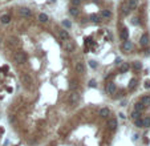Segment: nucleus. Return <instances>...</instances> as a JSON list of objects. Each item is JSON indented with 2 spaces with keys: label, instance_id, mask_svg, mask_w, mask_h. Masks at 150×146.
Instances as JSON below:
<instances>
[{
  "label": "nucleus",
  "instance_id": "20",
  "mask_svg": "<svg viewBox=\"0 0 150 146\" xmlns=\"http://www.w3.org/2000/svg\"><path fill=\"white\" fill-rule=\"evenodd\" d=\"M129 64L128 63H123V64H120V72L121 73H125V72H128L129 70Z\"/></svg>",
  "mask_w": 150,
  "mask_h": 146
},
{
  "label": "nucleus",
  "instance_id": "9",
  "mask_svg": "<svg viewBox=\"0 0 150 146\" xmlns=\"http://www.w3.org/2000/svg\"><path fill=\"white\" fill-rule=\"evenodd\" d=\"M74 69H76V72L80 73V74L85 73V64H84L82 61H77V63L74 64Z\"/></svg>",
  "mask_w": 150,
  "mask_h": 146
},
{
  "label": "nucleus",
  "instance_id": "2",
  "mask_svg": "<svg viewBox=\"0 0 150 146\" xmlns=\"http://www.w3.org/2000/svg\"><path fill=\"white\" fill-rule=\"evenodd\" d=\"M20 81H21V84L24 85L25 88H29L32 85V82H33V80H32V77L29 76L28 73H21V76H20Z\"/></svg>",
  "mask_w": 150,
  "mask_h": 146
},
{
  "label": "nucleus",
  "instance_id": "5",
  "mask_svg": "<svg viewBox=\"0 0 150 146\" xmlns=\"http://www.w3.org/2000/svg\"><path fill=\"white\" fill-rule=\"evenodd\" d=\"M57 33H58V37H60L61 41H67V40H69V39H70L69 32H68L67 29H58Z\"/></svg>",
  "mask_w": 150,
  "mask_h": 146
},
{
  "label": "nucleus",
  "instance_id": "22",
  "mask_svg": "<svg viewBox=\"0 0 150 146\" xmlns=\"http://www.w3.org/2000/svg\"><path fill=\"white\" fill-rule=\"evenodd\" d=\"M48 20H49V17H48L47 13H40V15H39V21H41V23H47Z\"/></svg>",
  "mask_w": 150,
  "mask_h": 146
},
{
  "label": "nucleus",
  "instance_id": "27",
  "mask_svg": "<svg viewBox=\"0 0 150 146\" xmlns=\"http://www.w3.org/2000/svg\"><path fill=\"white\" fill-rule=\"evenodd\" d=\"M61 24H63V27H64V28H67V29H69V28L72 27V23H70L69 20H67V19L61 21Z\"/></svg>",
  "mask_w": 150,
  "mask_h": 146
},
{
  "label": "nucleus",
  "instance_id": "19",
  "mask_svg": "<svg viewBox=\"0 0 150 146\" xmlns=\"http://www.w3.org/2000/svg\"><path fill=\"white\" fill-rule=\"evenodd\" d=\"M139 102H142L145 106H149L150 105V96H142L141 100H139Z\"/></svg>",
  "mask_w": 150,
  "mask_h": 146
},
{
  "label": "nucleus",
  "instance_id": "30",
  "mask_svg": "<svg viewBox=\"0 0 150 146\" xmlns=\"http://www.w3.org/2000/svg\"><path fill=\"white\" fill-rule=\"evenodd\" d=\"M90 19L94 21V23H98V21H101V16L100 15H92L90 16Z\"/></svg>",
  "mask_w": 150,
  "mask_h": 146
},
{
  "label": "nucleus",
  "instance_id": "36",
  "mask_svg": "<svg viewBox=\"0 0 150 146\" xmlns=\"http://www.w3.org/2000/svg\"><path fill=\"white\" fill-rule=\"evenodd\" d=\"M145 88H146V89H149V88H150V81H146V82H145Z\"/></svg>",
  "mask_w": 150,
  "mask_h": 146
},
{
  "label": "nucleus",
  "instance_id": "12",
  "mask_svg": "<svg viewBox=\"0 0 150 146\" xmlns=\"http://www.w3.org/2000/svg\"><path fill=\"white\" fill-rule=\"evenodd\" d=\"M120 12H121V15L123 16V17L129 15L130 9H129V7H128V4H126V1H125V3H122V4H121V7H120Z\"/></svg>",
  "mask_w": 150,
  "mask_h": 146
},
{
  "label": "nucleus",
  "instance_id": "35",
  "mask_svg": "<svg viewBox=\"0 0 150 146\" xmlns=\"http://www.w3.org/2000/svg\"><path fill=\"white\" fill-rule=\"evenodd\" d=\"M116 64H117V65H120V64H122V60H121V58H116Z\"/></svg>",
  "mask_w": 150,
  "mask_h": 146
},
{
  "label": "nucleus",
  "instance_id": "33",
  "mask_svg": "<svg viewBox=\"0 0 150 146\" xmlns=\"http://www.w3.org/2000/svg\"><path fill=\"white\" fill-rule=\"evenodd\" d=\"M89 86H90V88H94V86H96V80H90V81H89Z\"/></svg>",
  "mask_w": 150,
  "mask_h": 146
},
{
  "label": "nucleus",
  "instance_id": "6",
  "mask_svg": "<svg viewBox=\"0 0 150 146\" xmlns=\"http://www.w3.org/2000/svg\"><path fill=\"white\" fill-rule=\"evenodd\" d=\"M19 13H20L23 17H32V9H29L28 7H21L20 9H19Z\"/></svg>",
  "mask_w": 150,
  "mask_h": 146
},
{
  "label": "nucleus",
  "instance_id": "18",
  "mask_svg": "<svg viewBox=\"0 0 150 146\" xmlns=\"http://www.w3.org/2000/svg\"><path fill=\"white\" fill-rule=\"evenodd\" d=\"M145 108H146V106L143 105L142 102H139V101H138V102H137L136 105H134V110H137V112H139V113L143 112V110H145Z\"/></svg>",
  "mask_w": 150,
  "mask_h": 146
},
{
  "label": "nucleus",
  "instance_id": "31",
  "mask_svg": "<svg viewBox=\"0 0 150 146\" xmlns=\"http://www.w3.org/2000/svg\"><path fill=\"white\" fill-rule=\"evenodd\" d=\"M89 65H90V68H93V69H96V68H97V63H96V61H94V60H90V61H89Z\"/></svg>",
  "mask_w": 150,
  "mask_h": 146
},
{
  "label": "nucleus",
  "instance_id": "28",
  "mask_svg": "<svg viewBox=\"0 0 150 146\" xmlns=\"http://www.w3.org/2000/svg\"><path fill=\"white\" fill-rule=\"evenodd\" d=\"M143 121V128H150V117H145L142 118Z\"/></svg>",
  "mask_w": 150,
  "mask_h": 146
},
{
  "label": "nucleus",
  "instance_id": "7",
  "mask_svg": "<svg viewBox=\"0 0 150 146\" xmlns=\"http://www.w3.org/2000/svg\"><path fill=\"white\" fill-rule=\"evenodd\" d=\"M105 90L108 94H114V93L117 92V86L114 82H108L105 85Z\"/></svg>",
  "mask_w": 150,
  "mask_h": 146
},
{
  "label": "nucleus",
  "instance_id": "4",
  "mask_svg": "<svg viewBox=\"0 0 150 146\" xmlns=\"http://www.w3.org/2000/svg\"><path fill=\"white\" fill-rule=\"evenodd\" d=\"M149 44H150V37H149V35L148 33H143L141 39H139V45L143 48H148L149 47Z\"/></svg>",
  "mask_w": 150,
  "mask_h": 146
},
{
  "label": "nucleus",
  "instance_id": "11",
  "mask_svg": "<svg viewBox=\"0 0 150 146\" xmlns=\"http://www.w3.org/2000/svg\"><path fill=\"white\" fill-rule=\"evenodd\" d=\"M133 48H134V45H133L132 41H129V40L123 41V44H122V51L123 52H130Z\"/></svg>",
  "mask_w": 150,
  "mask_h": 146
},
{
  "label": "nucleus",
  "instance_id": "10",
  "mask_svg": "<svg viewBox=\"0 0 150 146\" xmlns=\"http://www.w3.org/2000/svg\"><path fill=\"white\" fill-rule=\"evenodd\" d=\"M126 4L130 11H136L138 8V4H139V0H126Z\"/></svg>",
  "mask_w": 150,
  "mask_h": 146
},
{
  "label": "nucleus",
  "instance_id": "8",
  "mask_svg": "<svg viewBox=\"0 0 150 146\" xmlns=\"http://www.w3.org/2000/svg\"><path fill=\"white\" fill-rule=\"evenodd\" d=\"M80 101V94L77 92H72L69 94V104L70 105H76Z\"/></svg>",
  "mask_w": 150,
  "mask_h": 146
},
{
  "label": "nucleus",
  "instance_id": "29",
  "mask_svg": "<svg viewBox=\"0 0 150 146\" xmlns=\"http://www.w3.org/2000/svg\"><path fill=\"white\" fill-rule=\"evenodd\" d=\"M134 124L137 128H143V121H142V118H137L134 119Z\"/></svg>",
  "mask_w": 150,
  "mask_h": 146
},
{
  "label": "nucleus",
  "instance_id": "21",
  "mask_svg": "<svg viewBox=\"0 0 150 146\" xmlns=\"http://www.w3.org/2000/svg\"><path fill=\"white\" fill-rule=\"evenodd\" d=\"M69 12H70L72 16H79V15H80V9L77 8V7H74V5H72V7H70Z\"/></svg>",
  "mask_w": 150,
  "mask_h": 146
},
{
  "label": "nucleus",
  "instance_id": "16",
  "mask_svg": "<svg viewBox=\"0 0 150 146\" xmlns=\"http://www.w3.org/2000/svg\"><path fill=\"white\" fill-rule=\"evenodd\" d=\"M117 126H118V122H117L116 118H110L109 121H108V128H109L110 130H114Z\"/></svg>",
  "mask_w": 150,
  "mask_h": 146
},
{
  "label": "nucleus",
  "instance_id": "23",
  "mask_svg": "<svg viewBox=\"0 0 150 146\" xmlns=\"http://www.w3.org/2000/svg\"><path fill=\"white\" fill-rule=\"evenodd\" d=\"M9 44H11V45H14V47H16V45H19V39L16 37V36L9 37Z\"/></svg>",
  "mask_w": 150,
  "mask_h": 146
},
{
  "label": "nucleus",
  "instance_id": "15",
  "mask_svg": "<svg viewBox=\"0 0 150 146\" xmlns=\"http://www.w3.org/2000/svg\"><path fill=\"white\" fill-rule=\"evenodd\" d=\"M109 114H110V109L109 108H101L100 112H98V116L101 117V118H106Z\"/></svg>",
  "mask_w": 150,
  "mask_h": 146
},
{
  "label": "nucleus",
  "instance_id": "13",
  "mask_svg": "<svg viewBox=\"0 0 150 146\" xmlns=\"http://www.w3.org/2000/svg\"><path fill=\"white\" fill-rule=\"evenodd\" d=\"M11 20H12V17L9 13H3L0 16V23H1V24H9Z\"/></svg>",
  "mask_w": 150,
  "mask_h": 146
},
{
  "label": "nucleus",
  "instance_id": "1",
  "mask_svg": "<svg viewBox=\"0 0 150 146\" xmlns=\"http://www.w3.org/2000/svg\"><path fill=\"white\" fill-rule=\"evenodd\" d=\"M14 61L17 65H21V64H24L25 61H27V54L24 53V52H15L14 53Z\"/></svg>",
  "mask_w": 150,
  "mask_h": 146
},
{
  "label": "nucleus",
  "instance_id": "17",
  "mask_svg": "<svg viewBox=\"0 0 150 146\" xmlns=\"http://www.w3.org/2000/svg\"><path fill=\"white\" fill-rule=\"evenodd\" d=\"M100 16H101V19H105V20H108V19L112 17V11H110V9H102Z\"/></svg>",
  "mask_w": 150,
  "mask_h": 146
},
{
  "label": "nucleus",
  "instance_id": "24",
  "mask_svg": "<svg viewBox=\"0 0 150 146\" xmlns=\"http://www.w3.org/2000/svg\"><path fill=\"white\" fill-rule=\"evenodd\" d=\"M137 82H138V81H137V79H132V80H130V82H129V89H130V90L134 89V88L137 86Z\"/></svg>",
  "mask_w": 150,
  "mask_h": 146
},
{
  "label": "nucleus",
  "instance_id": "34",
  "mask_svg": "<svg viewBox=\"0 0 150 146\" xmlns=\"http://www.w3.org/2000/svg\"><path fill=\"white\" fill-rule=\"evenodd\" d=\"M77 86H79V85H77V81H76V82L73 81V82L70 84V88H72V89H74V88H77Z\"/></svg>",
  "mask_w": 150,
  "mask_h": 146
},
{
  "label": "nucleus",
  "instance_id": "14",
  "mask_svg": "<svg viewBox=\"0 0 150 146\" xmlns=\"http://www.w3.org/2000/svg\"><path fill=\"white\" fill-rule=\"evenodd\" d=\"M120 37H121V40H123V41L129 40V31H128V28L123 27L121 29V32H120Z\"/></svg>",
  "mask_w": 150,
  "mask_h": 146
},
{
  "label": "nucleus",
  "instance_id": "32",
  "mask_svg": "<svg viewBox=\"0 0 150 146\" xmlns=\"http://www.w3.org/2000/svg\"><path fill=\"white\" fill-rule=\"evenodd\" d=\"M81 4V0H72V5H74V7H79Z\"/></svg>",
  "mask_w": 150,
  "mask_h": 146
},
{
  "label": "nucleus",
  "instance_id": "25",
  "mask_svg": "<svg viewBox=\"0 0 150 146\" xmlns=\"http://www.w3.org/2000/svg\"><path fill=\"white\" fill-rule=\"evenodd\" d=\"M130 117H132L133 119H137V118H141V113L137 112V110H133L132 114H130Z\"/></svg>",
  "mask_w": 150,
  "mask_h": 146
},
{
  "label": "nucleus",
  "instance_id": "3",
  "mask_svg": "<svg viewBox=\"0 0 150 146\" xmlns=\"http://www.w3.org/2000/svg\"><path fill=\"white\" fill-rule=\"evenodd\" d=\"M64 49L67 53H73L74 49H76V44H74V41L73 40H67V41H64Z\"/></svg>",
  "mask_w": 150,
  "mask_h": 146
},
{
  "label": "nucleus",
  "instance_id": "26",
  "mask_svg": "<svg viewBox=\"0 0 150 146\" xmlns=\"http://www.w3.org/2000/svg\"><path fill=\"white\" fill-rule=\"evenodd\" d=\"M133 68H134V70H141L142 69V64L139 63V61H134V63H133Z\"/></svg>",
  "mask_w": 150,
  "mask_h": 146
}]
</instances>
